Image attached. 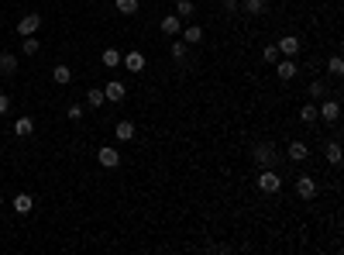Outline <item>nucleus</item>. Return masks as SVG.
I'll return each mask as SVG.
<instances>
[{
	"mask_svg": "<svg viewBox=\"0 0 344 255\" xmlns=\"http://www.w3.org/2000/svg\"><path fill=\"white\" fill-rule=\"evenodd\" d=\"M52 80H55L59 86H66V83L72 80V69H69V66H55V69H52Z\"/></svg>",
	"mask_w": 344,
	"mask_h": 255,
	"instance_id": "22",
	"label": "nucleus"
},
{
	"mask_svg": "<svg viewBox=\"0 0 344 255\" xmlns=\"http://www.w3.org/2000/svg\"><path fill=\"white\" fill-rule=\"evenodd\" d=\"M275 72H279V80L289 83L296 76V59H282V62H275Z\"/></svg>",
	"mask_w": 344,
	"mask_h": 255,
	"instance_id": "11",
	"label": "nucleus"
},
{
	"mask_svg": "<svg viewBox=\"0 0 344 255\" xmlns=\"http://www.w3.org/2000/svg\"><path fill=\"white\" fill-rule=\"evenodd\" d=\"M169 56L176 59V62H186V42H183V38H176V42H172Z\"/></svg>",
	"mask_w": 344,
	"mask_h": 255,
	"instance_id": "23",
	"label": "nucleus"
},
{
	"mask_svg": "<svg viewBox=\"0 0 344 255\" xmlns=\"http://www.w3.org/2000/svg\"><path fill=\"white\" fill-rule=\"evenodd\" d=\"M252 155H255V162L262 166V169H275V162H279V149H275L272 141H258Z\"/></svg>",
	"mask_w": 344,
	"mask_h": 255,
	"instance_id": "1",
	"label": "nucleus"
},
{
	"mask_svg": "<svg viewBox=\"0 0 344 255\" xmlns=\"http://www.w3.org/2000/svg\"><path fill=\"white\" fill-rule=\"evenodd\" d=\"M327 72H331V76H344V59L341 56H331V59H327Z\"/></svg>",
	"mask_w": 344,
	"mask_h": 255,
	"instance_id": "24",
	"label": "nucleus"
},
{
	"mask_svg": "<svg viewBox=\"0 0 344 255\" xmlns=\"http://www.w3.org/2000/svg\"><path fill=\"white\" fill-rule=\"evenodd\" d=\"M117 11L131 17V14H138V0H117Z\"/></svg>",
	"mask_w": 344,
	"mask_h": 255,
	"instance_id": "28",
	"label": "nucleus"
},
{
	"mask_svg": "<svg viewBox=\"0 0 344 255\" xmlns=\"http://www.w3.org/2000/svg\"><path fill=\"white\" fill-rule=\"evenodd\" d=\"M121 62H124V69H131V72H141V69H145V56H141L138 48H131L127 56H121Z\"/></svg>",
	"mask_w": 344,
	"mask_h": 255,
	"instance_id": "7",
	"label": "nucleus"
},
{
	"mask_svg": "<svg viewBox=\"0 0 344 255\" xmlns=\"http://www.w3.org/2000/svg\"><path fill=\"white\" fill-rule=\"evenodd\" d=\"M114 135H117V141H131L135 138V121H117Z\"/></svg>",
	"mask_w": 344,
	"mask_h": 255,
	"instance_id": "17",
	"label": "nucleus"
},
{
	"mask_svg": "<svg viewBox=\"0 0 344 255\" xmlns=\"http://www.w3.org/2000/svg\"><path fill=\"white\" fill-rule=\"evenodd\" d=\"M279 56H286V59H296V52H299V38H293V35H286V38H279Z\"/></svg>",
	"mask_w": 344,
	"mask_h": 255,
	"instance_id": "8",
	"label": "nucleus"
},
{
	"mask_svg": "<svg viewBox=\"0 0 344 255\" xmlns=\"http://www.w3.org/2000/svg\"><path fill=\"white\" fill-rule=\"evenodd\" d=\"M323 155H327V162L331 166H341V141L331 138L327 145H323Z\"/></svg>",
	"mask_w": 344,
	"mask_h": 255,
	"instance_id": "13",
	"label": "nucleus"
},
{
	"mask_svg": "<svg viewBox=\"0 0 344 255\" xmlns=\"http://www.w3.org/2000/svg\"><path fill=\"white\" fill-rule=\"evenodd\" d=\"M17 72V56L14 52H0V76H14Z\"/></svg>",
	"mask_w": 344,
	"mask_h": 255,
	"instance_id": "12",
	"label": "nucleus"
},
{
	"mask_svg": "<svg viewBox=\"0 0 344 255\" xmlns=\"http://www.w3.org/2000/svg\"><path fill=\"white\" fill-rule=\"evenodd\" d=\"M262 59L269 62V66H272V62H279V48H275V45H265L262 48Z\"/></svg>",
	"mask_w": 344,
	"mask_h": 255,
	"instance_id": "30",
	"label": "nucleus"
},
{
	"mask_svg": "<svg viewBox=\"0 0 344 255\" xmlns=\"http://www.w3.org/2000/svg\"><path fill=\"white\" fill-rule=\"evenodd\" d=\"M258 190L262 193H279L282 190V176L275 173V169H262L258 173Z\"/></svg>",
	"mask_w": 344,
	"mask_h": 255,
	"instance_id": "2",
	"label": "nucleus"
},
{
	"mask_svg": "<svg viewBox=\"0 0 344 255\" xmlns=\"http://www.w3.org/2000/svg\"><path fill=\"white\" fill-rule=\"evenodd\" d=\"M11 207L17 210V214H31V207H34V200H31V193H17V197L11 200Z\"/></svg>",
	"mask_w": 344,
	"mask_h": 255,
	"instance_id": "14",
	"label": "nucleus"
},
{
	"mask_svg": "<svg viewBox=\"0 0 344 255\" xmlns=\"http://www.w3.org/2000/svg\"><path fill=\"white\" fill-rule=\"evenodd\" d=\"M21 48H24V56H38V38H31V35H24V42H21Z\"/></svg>",
	"mask_w": 344,
	"mask_h": 255,
	"instance_id": "26",
	"label": "nucleus"
},
{
	"mask_svg": "<svg viewBox=\"0 0 344 255\" xmlns=\"http://www.w3.org/2000/svg\"><path fill=\"white\" fill-rule=\"evenodd\" d=\"M317 117H320V121H337V117H341V104H337V100H323L320 107H317Z\"/></svg>",
	"mask_w": 344,
	"mask_h": 255,
	"instance_id": "5",
	"label": "nucleus"
},
{
	"mask_svg": "<svg viewBox=\"0 0 344 255\" xmlns=\"http://www.w3.org/2000/svg\"><path fill=\"white\" fill-rule=\"evenodd\" d=\"M0 207H4V197H0Z\"/></svg>",
	"mask_w": 344,
	"mask_h": 255,
	"instance_id": "34",
	"label": "nucleus"
},
{
	"mask_svg": "<svg viewBox=\"0 0 344 255\" xmlns=\"http://www.w3.org/2000/svg\"><path fill=\"white\" fill-rule=\"evenodd\" d=\"M179 35L186 38V45H196V42H203V28H200V24H189L186 31H179Z\"/></svg>",
	"mask_w": 344,
	"mask_h": 255,
	"instance_id": "19",
	"label": "nucleus"
},
{
	"mask_svg": "<svg viewBox=\"0 0 344 255\" xmlns=\"http://www.w3.org/2000/svg\"><path fill=\"white\" fill-rule=\"evenodd\" d=\"M7 111H11V97H7V93H0V114H7Z\"/></svg>",
	"mask_w": 344,
	"mask_h": 255,
	"instance_id": "32",
	"label": "nucleus"
},
{
	"mask_svg": "<svg viewBox=\"0 0 344 255\" xmlns=\"http://www.w3.org/2000/svg\"><path fill=\"white\" fill-rule=\"evenodd\" d=\"M31 131H34V121H31V117H17V121H14V135H17V138H28Z\"/></svg>",
	"mask_w": 344,
	"mask_h": 255,
	"instance_id": "18",
	"label": "nucleus"
},
{
	"mask_svg": "<svg viewBox=\"0 0 344 255\" xmlns=\"http://www.w3.org/2000/svg\"><path fill=\"white\" fill-rule=\"evenodd\" d=\"M296 193L303 200H313L317 197V179H313V176H299L296 179Z\"/></svg>",
	"mask_w": 344,
	"mask_h": 255,
	"instance_id": "6",
	"label": "nucleus"
},
{
	"mask_svg": "<svg viewBox=\"0 0 344 255\" xmlns=\"http://www.w3.org/2000/svg\"><path fill=\"white\" fill-rule=\"evenodd\" d=\"M103 97H107V100H110V104H121V100H124L127 97V90H124V83H107V86H103Z\"/></svg>",
	"mask_w": 344,
	"mask_h": 255,
	"instance_id": "10",
	"label": "nucleus"
},
{
	"mask_svg": "<svg viewBox=\"0 0 344 255\" xmlns=\"http://www.w3.org/2000/svg\"><path fill=\"white\" fill-rule=\"evenodd\" d=\"M310 97H313V100H323V93H327V90H323V83L320 80H313V83H310Z\"/></svg>",
	"mask_w": 344,
	"mask_h": 255,
	"instance_id": "29",
	"label": "nucleus"
},
{
	"mask_svg": "<svg viewBox=\"0 0 344 255\" xmlns=\"http://www.w3.org/2000/svg\"><path fill=\"white\" fill-rule=\"evenodd\" d=\"M38 28H42V14H24V17H21V21H17V35H34V31H38Z\"/></svg>",
	"mask_w": 344,
	"mask_h": 255,
	"instance_id": "3",
	"label": "nucleus"
},
{
	"mask_svg": "<svg viewBox=\"0 0 344 255\" xmlns=\"http://www.w3.org/2000/svg\"><path fill=\"white\" fill-rule=\"evenodd\" d=\"M162 35H169V38H176L179 35V31H183V21H179V17H176V14H165V17H162Z\"/></svg>",
	"mask_w": 344,
	"mask_h": 255,
	"instance_id": "9",
	"label": "nucleus"
},
{
	"mask_svg": "<svg viewBox=\"0 0 344 255\" xmlns=\"http://www.w3.org/2000/svg\"><path fill=\"white\" fill-rule=\"evenodd\" d=\"M97 162H100L103 169H117V166H121V152L103 145V149H97Z\"/></svg>",
	"mask_w": 344,
	"mask_h": 255,
	"instance_id": "4",
	"label": "nucleus"
},
{
	"mask_svg": "<svg viewBox=\"0 0 344 255\" xmlns=\"http://www.w3.org/2000/svg\"><path fill=\"white\" fill-rule=\"evenodd\" d=\"M299 121H303V124H317V121H320V117H317V104H303L299 107Z\"/></svg>",
	"mask_w": 344,
	"mask_h": 255,
	"instance_id": "21",
	"label": "nucleus"
},
{
	"mask_svg": "<svg viewBox=\"0 0 344 255\" xmlns=\"http://www.w3.org/2000/svg\"><path fill=\"white\" fill-rule=\"evenodd\" d=\"M69 121H83V104H69Z\"/></svg>",
	"mask_w": 344,
	"mask_h": 255,
	"instance_id": "31",
	"label": "nucleus"
},
{
	"mask_svg": "<svg viewBox=\"0 0 344 255\" xmlns=\"http://www.w3.org/2000/svg\"><path fill=\"white\" fill-rule=\"evenodd\" d=\"M103 100H107V97H103V90H86V104H90L93 111H97V107H103Z\"/></svg>",
	"mask_w": 344,
	"mask_h": 255,
	"instance_id": "25",
	"label": "nucleus"
},
{
	"mask_svg": "<svg viewBox=\"0 0 344 255\" xmlns=\"http://www.w3.org/2000/svg\"><path fill=\"white\" fill-rule=\"evenodd\" d=\"M103 66H121V52L117 48H103Z\"/></svg>",
	"mask_w": 344,
	"mask_h": 255,
	"instance_id": "27",
	"label": "nucleus"
},
{
	"mask_svg": "<svg viewBox=\"0 0 344 255\" xmlns=\"http://www.w3.org/2000/svg\"><path fill=\"white\" fill-rule=\"evenodd\" d=\"M289 159H293V162H303V159H307L310 155V149H307V141H289V152H286Z\"/></svg>",
	"mask_w": 344,
	"mask_h": 255,
	"instance_id": "15",
	"label": "nucleus"
},
{
	"mask_svg": "<svg viewBox=\"0 0 344 255\" xmlns=\"http://www.w3.org/2000/svg\"><path fill=\"white\" fill-rule=\"evenodd\" d=\"M238 4L241 0H224V11H238Z\"/></svg>",
	"mask_w": 344,
	"mask_h": 255,
	"instance_id": "33",
	"label": "nucleus"
},
{
	"mask_svg": "<svg viewBox=\"0 0 344 255\" xmlns=\"http://www.w3.org/2000/svg\"><path fill=\"white\" fill-rule=\"evenodd\" d=\"M196 7H193V0H176V17L179 21H186V17H193Z\"/></svg>",
	"mask_w": 344,
	"mask_h": 255,
	"instance_id": "20",
	"label": "nucleus"
},
{
	"mask_svg": "<svg viewBox=\"0 0 344 255\" xmlns=\"http://www.w3.org/2000/svg\"><path fill=\"white\" fill-rule=\"evenodd\" d=\"M241 11L252 14V17H258V14L269 11V0H244V4H241Z\"/></svg>",
	"mask_w": 344,
	"mask_h": 255,
	"instance_id": "16",
	"label": "nucleus"
}]
</instances>
